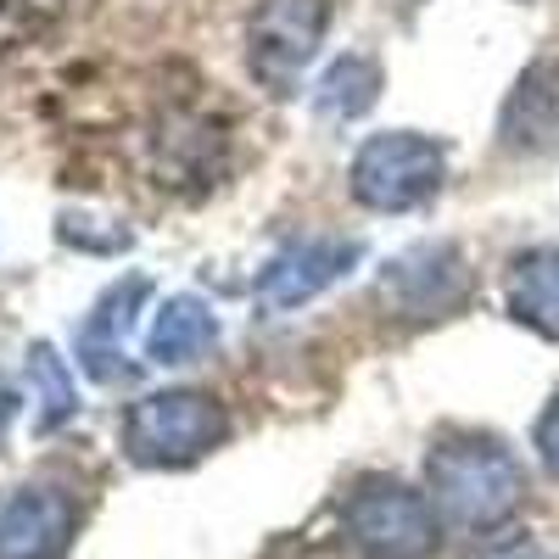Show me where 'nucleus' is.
<instances>
[{
    "mask_svg": "<svg viewBox=\"0 0 559 559\" xmlns=\"http://www.w3.org/2000/svg\"><path fill=\"white\" fill-rule=\"evenodd\" d=\"M386 286L403 297V308L431 313V308H453V302L464 297V286H471V280H464V263H459L453 247H431V274H419V252H408V258L392 263Z\"/></svg>",
    "mask_w": 559,
    "mask_h": 559,
    "instance_id": "nucleus-12",
    "label": "nucleus"
},
{
    "mask_svg": "<svg viewBox=\"0 0 559 559\" xmlns=\"http://www.w3.org/2000/svg\"><path fill=\"white\" fill-rule=\"evenodd\" d=\"M353 197L376 213H414L426 207L442 179H448V152L442 140L431 134H414V129H386V134H369L358 157H353Z\"/></svg>",
    "mask_w": 559,
    "mask_h": 559,
    "instance_id": "nucleus-2",
    "label": "nucleus"
},
{
    "mask_svg": "<svg viewBox=\"0 0 559 559\" xmlns=\"http://www.w3.org/2000/svg\"><path fill=\"white\" fill-rule=\"evenodd\" d=\"M498 134H503V152H515V157H543L559 146V62L554 57L532 62L515 79Z\"/></svg>",
    "mask_w": 559,
    "mask_h": 559,
    "instance_id": "nucleus-7",
    "label": "nucleus"
},
{
    "mask_svg": "<svg viewBox=\"0 0 559 559\" xmlns=\"http://www.w3.org/2000/svg\"><path fill=\"white\" fill-rule=\"evenodd\" d=\"M324 39V0H258L247 23V62L269 96H292Z\"/></svg>",
    "mask_w": 559,
    "mask_h": 559,
    "instance_id": "nucleus-5",
    "label": "nucleus"
},
{
    "mask_svg": "<svg viewBox=\"0 0 559 559\" xmlns=\"http://www.w3.org/2000/svg\"><path fill=\"white\" fill-rule=\"evenodd\" d=\"M376 96H381V68L369 57H336V68L319 79V112L336 118V123L369 112Z\"/></svg>",
    "mask_w": 559,
    "mask_h": 559,
    "instance_id": "nucleus-13",
    "label": "nucleus"
},
{
    "mask_svg": "<svg viewBox=\"0 0 559 559\" xmlns=\"http://www.w3.org/2000/svg\"><path fill=\"white\" fill-rule=\"evenodd\" d=\"M28 381H34L39 403H45L39 426H57V419H68V414L79 408V397H73V381H68V364H62L51 347H45V342L28 353Z\"/></svg>",
    "mask_w": 559,
    "mask_h": 559,
    "instance_id": "nucleus-14",
    "label": "nucleus"
},
{
    "mask_svg": "<svg viewBox=\"0 0 559 559\" xmlns=\"http://www.w3.org/2000/svg\"><path fill=\"white\" fill-rule=\"evenodd\" d=\"M73 509L62 492L23 487L0 503V559H62Z\"/></svg>",
    "mask_w": 559,
    "mask_h": 559,
    "instance_id": "nucleus-8",
    "label": "nucleus"
},
{
    "mask_svg": "<svg viewBox=\"0 0 559 559\" xmlns=\"http://www.w3.org/2000/svg\"><path fill=\"white\" fill-rule=\"evenodd\" d=\"M229 437V414L224 403L202 397V392H157L140 397L123 414V448L134 464H191L202 453H213Z\"/></svg>",
    "mask_w": 559,
    "mask_h": 559,
    "instance_id": "nucleus-3",
    "label": "nucleus"
},
{
    "mask_svg": "<svg viewBox=\"0 0 559 559\" xmlns=\"http://www.w3.org/2000/svg\"><path fill=\"white\" fill-rule=\"evenodd\" d=\"M342 526L369 559H426L437 548V509L403 481H358L342 503Z\"/></svg>",
    "mask_w": 559,
    "mask_h": 559,
    "instance_id": "nucleus-4",
    "label": "nucleus"
},
{
    "mask_svg": "<svg viewBox=\"0 0 559 559\" xmlns=\"http://www.w3.org/2000/svg\"><path fill=\"white\" fill-rule=\"evenodd\" d=\"M12 408H17V397H12L7 381H0V437H7V426H12Z\"/></svg>",
    "mask_w": 559,
    "mask_h": 559,
    "instance_id": "nucleus-17",
    "label": "nucleus"
},
{
    "mask_svg": "<svg viewBox=\"0 0 559 559\" xmlns=\"http://www.w3.org/2000/svg\"><path fill=\"white\" fill-rule=\"evenodd\" d=\"M426 487H431V503L442 509L448 521L459 526H498L515 515V503L526 492V476L515 453L492 437H459V442H442L431 448L426 459Z\"/></svg>",
    "mask_w": 559,
    "mask_h": 559,
    "instance_id": "nucleus-1",
    "label": "nucleus"
},
{
    "mask_svg": "<svg viewBox=\"0 0 559 559\" xmlns=\"http://www.w3.org/2000/svg\"><path fill=\"white\" fill-rule=\"evenodd\" d=\"M537 453H543V464L559 476V397L543 408V419H537Z\"/></svg>",
    "mask_w": 559,
    "mask_h": 559,
    "instance_id": "nucleus-15",
    "label": "nucleus"
},
{
    "mask_svg": "<svg viewBox=\"0 0 559 559\" xmlns=\"http://www.w3.org/2000/svg\"><path fill=\"white\" fill-rule=\"evenodd\" d=\"M213 347H218V313L202 297H191V292L168 297L157 308V319H152V331H146V353L157 364H197Z\"/></svg>",
    "mask_w": 559,
    "mask_h": 559,
    "instance_id": "nucleus-10",
    "label": "nucleus"
},
{
    "mask_svg": "<svg viewBox=\"0 0 559 559\" xmlns=\"http://www.w3.org/2000/svg\"><path fill=\"white\" fill-rule=\"evenodd\" d=\"M509 313L526 331L559 342V247H532L509 269Z\"/></svg>",
    "mask_w": 559,
    "mask_h": 559,
    "instance_id": "nucleus-11",
    "label": "nucleus"
},
{
    "mask_svg": "<svg viewBox=\"0 0 559 559\" xmlns=\"http://www.w3.org/2000/svg\"><path fill=\"white\" fill-rule=\"evenodd\" d=\"M146 297V280L129 274L118 292H107L96 302V313L84 319V331H79V364L90 369V381H118L123 376V336H129V313L134 302Z\"/></svg>",
    "mask_w": 559,
    "mask_h": 559,
    "instance_id": "nucleus-9",
    "label": "nucleus"
},
{
    "mask_svg": "<svg viewBox=\"0 0 559 559\" xmlns=\"http://www.w3.org/2000/svg\"><path fill=\"white\" fill-rule=\"evenodd\" d=\"M62 7V0H0V17L7 23H39V17H51Z\"/></svg>",
    "mask_w": 559,
    "mask_h": 559,
    "instance_id": "nucleus-16",
    "label": "nucleus"
},
{
    "mask_svg": "<svg viewBox=\"0 0 559 559\" xmlns=\"http://www.w3.org/2000/svg\"><path fill=\"white\" fill-rule=\"evenodd\" d=\"M358 258H364V241H353V236H342V241H336V236L297 241L292 252H280V258L263 269V280H258V308H263V313L302 308V302H313L319 292H331Z\"/></svg>",
    "mask_w": 559,
    "mask_h": 559,
    "instance_id": "nucleus-6",
    "label": "nucleus"
}]
</instances>
